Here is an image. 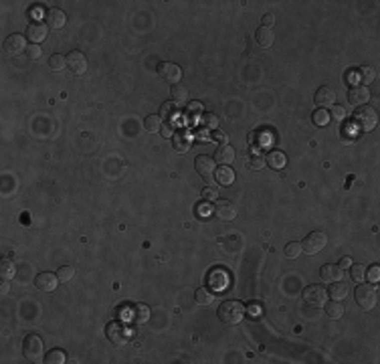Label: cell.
Instances as JSON below:
<instances>
[{
    "mask_svg": "<svg viewBox=\"0 0 380 364\" xmlns=\"http://www.w3.org/2000/svg\"><path fill=\"white\" fill-rule=\"evenodd\" d=\"M162 136L164 138H174V134H176V126H174V122H166V124H162Z\"/></svg>",
    "mask_w": 380,
    "mask_h": 364,
    "instance_id": "46",
    "label": "cell"
},
{
    "mask_svg": "<svg viewBox=\"0 0 380 364\" xmlns=\"http://www.w3.org/2000/svg\"><path fill=\"white\" fill-rule=\"evenodd\" d=\"M208 285L212 291H222L229 285V275H226L224 269H212L208 273Z\"/></svg>",
    "mask_w": 380,
    "mask_h": 364,
    "instance_id": "14",
    "label": "cell"
},
{
    "mask_svg": "<svg viewBox=\"0 0 380 364\" xmlns=\"http://www.w3.org/2000/svg\"><path fill=\"white\" fill-rule=\"evenodd\" d=\"M45 362H47V364H65V362H67V356H65V352H63L61 348H55V350H51V352L45 354Z\"/></svg>",
    "mask_w": 380,
    "mask_h": 364,
    "instance_id": "32",
    "label": "cell"
},
{
    "mask_svg": "<svg viewBox=\"0 0 380 364\" xmlns=\"http://www.w3.org/2000/svg\"><path fill=\"white\" fill-rule=\"evenodd\" d=\"M65 67H67V57H63V55H53V57L49 59V69H51V71L61 73Z\"/></svg>",
    "mask_w": 380,
    "mask_h": 364,
    "instance_id": "34",
    "label": "cell"
},
{
    "mask_svg": "<svg viewBox=\"0 0 380 364\" xmlns=\"http://www.w3.org/2000/svg\"><path fill=\"white\" fill-rule=\"evenodd\" d=\"M0 294H2V296L8 294V279H2V285H0Z\"/></svg>",
    "mask_w": 380,
    "mask_h": 364,
    "instance_id": "54",
    "label": "cell"
},
{
    "mask_svg": "<svg viewBox=\"0 0 380 364\" xmlns=\"http://www.w3.org/2000/svg\"><path fill=\"white\" fill-rule=\"evenodd\" d=\"M47 26L49 28H55V30H59V28H63L65 26V22H67V16H65V12L61 10V8H51L49 12H47Z\"/></svg>",
    "mask_w": 380,
    "mask_h": 364,
    "instance_id": "20",
    "label": "cell"
},
{
    "mask_svg": "<svg viewBox=\"0 0 380 364\" xmlns=\"http://www.w3.org/2000/svg\"><path fill=\"white\" fill-rule=\"evenodd\" d=\"M330 118H336V122H342L346 118V109L342 105H332V116Z\"/></svg>",
    "mask_w": 380,
    "mask_h": 364,
    "instance_id": "45",
    "label": "cell"
},
{
    "mask_svg": "<svg viewBox=\"0 0 380 364\" xmlns=\"http://www.w3.org/2000/svg\"><path fill=\"white\" fill-rule=\"evenodd\" d=\"M338 267H340V269H350V267H352V259H350V257H344V259L340 261Z\"/></svg>",
    "mask_w": 380,
    "mask_h": 364,
    "instance_id": "52",
    "label": "cell"
},
{
    "mask_svg": "<svg viewBox=\"0 0 380 364\" xmlns=\"http://www.w3.org/2000/svg\"><path fill=\"white\" fill-rule=\"evenodd\" d=\"M303 302H306L308 306L312 308H320L328 302V291L322 287V285H308L306 289H303Z\"/></svg>",
    "mask_w": 380,
    "mask_h": 364,
    "instance_id": "6",
    "label": "cell"
},
{
    "mask_svg": "<svg viewBox=\"0 0 380 364\" xmlns=\"http://www.w3.org/2000/svg\"><path fill=\"white\" fill-rule=\"evenodd\" d=\"M105 334H107L109 342L118 344V346L126 344V342H128V338H130V334H128V328H126L124 324H120V322H113V324H109V326H107V330H105Z\"/></svg>",
    "mask_w": 380,
    "mask_h": 364,
    "instance_id": "9",
    "label": "cell"
},
{
    "mask_svg": "<svg viewBox=\"0 0 380 364\" xmlns=\"http://www.w3.org/2000/svg\"><path fill=\"white\" fill-rule=\"evenodd\" d=\"M324 312L330 320H340L344 316V306H342V302H338V300H332V302L324 304Z\"/></svg>",
    "mask_w": 380,
    "mask_h": 364,
    "instance_id": "25",
    "label": "cell"
},
{
    "mask_svg": "<svg viewBox=\"0 0 380 364\" xmlns=\"http://www.w3.org/2000/svg\"><path fill=\"white\" fill-rule=\"evenodd\" d=\"M312 118H314V124H316V126H322V128H324V126L330 124V114L326 112V109H322V107L318 109V112H314Z\"/></svg>",
    "mask_w": 380,
    "mask_h": 364,
    "instance_id": "40",
    "label": "cell"
},
{
    "mask_svg": "<svg viewBox=\"0 0 380 364\" xmlns=\"http://www.w3.org/2000/svg\"><path fill=\"white\" fill-rule=\"evenodd\" d=\"M132 310H134V312H130L128 318L134 320L136 324H144V322L150 320V308H148L146 304H138V306H134Z\"/></svg>",
    "mask_w": 380,
    "mask_h": 364,
    "instance_id": "26",
    "label": "cell"
},
{
    "mask_svg": "<svg viewBox=\"0 0 380 364\" xmlns=\"http://www.w3.org/2000/svg\"><path fill=\"white\" fill-rule=\"evenodd\" d=\"M67 67L75 73V75H83L87 71V59L81 51H71L67 55Z\"/></svg>",
    "mask_w": 380,
    "mask_h": 364,
    "instance_id": "12",
    "label": "cell"
},
{
    "mask_svg": "<svg viewBox=\"0 0 380 364\" xmlns=\"http://www.w3.org/2000/svg\"><path fill=\"white\" fill-rule=\"evenodd\" d=\"M235 160V150L231 148L229 144H224V146H218L216 152H214V162L220 164V166H226V164H231Z\"/></svg>",
    "mask_w": 380,
    "mask_h": 364,
    "instance_id": "19",
    "label": "cell"
},
{
    "mask_svg": "<svg viewBox=\"0 0 380 364\" xmlns=\"http://www.w3.org/2000/svg\"><path fill=\"white\" fill-rule=\"evenodd\" d=\"M176 116H178V105H176L174 101H166V103H162V107H160V118H166V120L174 122Z\"/></svg>",
    "mask_w": 380,
    "mask_h": 364,
    "instance_id": "29",
    "label": "cell"
},
{
    "mask_svg": "<svg viewBox=\"0 0 380 364\" xmlns=\"http://www.w3.org/2000/svg\"><path fill=\"white\" fill-rule=\"evenodd\" d=\"M255 39H257V45H259V47L269 49V47L275 43V32H273V28L261 26V28H257V32H255Z\"/></svg>",
    "mask_w": 380,
    "mask_h": 364,
    "instance_id": "18",
    "label": "cell"
},
{
    "mask_svg": "<svg viewBox=\"0 0 380 364\" xmlns=\"http://www.w3.org/2000/svg\"><path fill=\"white\" fill-rule=\"evenodd\" d=\"M214 164H216L214 158H210V156H206V154H200V156H196V160H194V168H196V172H198L204 180H210V178L214 176V170H216Z\"/></svg>",
    "mask_w": 380,
    "mask_h": 364,
    "instance_id": "11",
    "label": "cell"
},
{
    "mask_svg": "<svg viewBox=\"0 0 380 364\" xmlns=\"http://www.w3.org/2000/svg\"><path fill=\"white\" fill-rule=\"evenodd\" d=\"M170 97H172V101L176 103V105H184L186 101H188V91H186V87L184 85H172L170 87Z\"/></svg>",
    "mask_w": 380,
    "mask_h": 364,
    "instance_id": "28",
    "label": "cell"
},
{
    "mask_svg": "<svg viewBox=\"0 0 380 364\" xmlns=\"http://www.w3.org/2000/svg\"><path fill=\"white\" fill-rule=\"evenodd\" d=\"M202 126L206 130H214V128H218V118L214 114H202Z\"/></svg>",
    "mask_w": 380,
    "mask_h": 364,
    "instance_id": "41",
    "label": "cell"
},
{
    "mask_svg": "<svg viewBox=\"0 0 380 364\" xmlns=\"http://www.w3.org/2000/svg\"><path fill=\"white\" fill-rule=\"evenodd\" d=\"M326 245H328V235H326L324 231H314V233H310L306 239H303L301 251L308 253V255H316V253H320Z\"/></svg>",
    "mask_w": 380,
    "mask_h": 364,
    "instance_id": "5",
    "label": "cell"
},
{
    "mask_svg": "<svg viewBox=\"0 0 380 364\" xmlns=\"http://www.w3.org/2000/svg\"><path fill=\"white\" fill-rule=\"evenodd\" d=\"M320 275H322V279H324V281L332 283V281L342 279V269H340V267H336V265H330V263H328V265H324V267H322Z\"/></svg>",
    "mask_w": 380,
    "mask_h": 364,
    "instance_id": "27",
    "label": "cell"
},
{
    "mask_svg": "<svg viewBox=\"0 0 380 364\" xmlns=\"http://www.w3.org/2000/svg\"><path fill=\"white\" fill-rule=\"evenodd\" d=\"M158 75H160L164 81H168V83L176 85V83L180 81V77H182V71H180V67H178L176 63L164 61V63H160V65H158Z\"/></svg>",
    "mask_w": 380,
    "mask_h": 364,
    "instance_id": "8",
    "label": "cell"
},
{
    "mask_svg": "<svg viewBox=\"0 0 380 364\" xmlns=\"http://www.w3.org/2000/svg\"><path fill=\"white\" fill-rule=\"evenodd\" d=\"M273 24H275V16H273V14H265V16H263V26L273 28Z\"/></svg>",
    "mask_w": 380,
    "mask_h": 364,
    "instance_id": "51",
    "label": "cell"
},
{
    "mask_svg": "<svg viewBox=\"0 0 380 364\" xmlns=\"http://www.w3.org/2000/svg\"><path fill=\"white\" fill-rule=\"evenodd\" d=\"M57 277H59L61 283H67V281H71V279L75 277V269H73L71 265H63V267H59Z\"/></svg>",
    "mask_w": 380,
    "mask_h": 364,
    "instance_id": "38",
    "label": "cell"
},
{
    "mask_svg": "<svg viewBox=\"0 0 380 364\" xmlns=\"http://www.w3.org/2000/svg\"><path fill=\"white\" fill-rule=\"evenodd\" d=\"M220 146H224V144H229V134H224V132H216L214 136H212Z\"/></svg>",
    "mask_w": 380,
    "mask_h": 364,
    "instance_id": "50",
    "label": "cell"
},
{
    "mask_svg": "<svg viewBox=\"0 0 380 364\" xmlns=\"http://www.w3.org/2000/svg\"><path fill=\"white\" fill-rule=\"evenodd\" d=\"M196 212H198V216H200V218H206V216H210L212 208L208 206V200H204L202 204H198V206H196Z\"/></svg>",
    "mask_w": 380,
    "mask_h": 364,
    "instance_id": "47",
    "label": "cell"
},
{
    "mask_svg": "<svg viewBox=\"0 0 380 364\" xmlns=\"http://www.w3.org/2000/svg\"><path fill=\"white\" fill-rule=\"evenodd\" d=\"M328 296L332 298V300H338V302H342L346 296H348V285L344 283V281H332L330 283V289H328Z\"/></svg>",
    "mask_w": 380,
    "mask_h": 364,
    "instance_id": "22",
    "label": "cell"
},
{
    "mask_svg": "<svg viewBox=\"0 0 380 364\" xmlns=\"http://www.w3.org/2000/svg\"><path fill=\"white\" fill-rule=\"evenodd\" d=\"M194 300H196V304H200V306H208V304H212L214 296H212V291H210V289H206V287H198V289H196V294H194Z\"/></svg>",
    "mask_w": 380,
    "mask_h": 364,
    "instance_id": "31",
    "label": "cell"
},
{
    "mask_svg": "<svg viewBox=\"0 0 380 364\" xmlns=\"http://www.w3.org/2000/svg\"><path fill=\"white\" fill-rule=\"evenodd\" d=\"M22 354L26 360L30 362H45V344L36 334H28L24 338V346H22Z\"/></svg>",
    "mask_w": 380,
    "mask_h": 364,
    "instance_id": "2",
    "label": "cell"
},
{
    "mask_svg": "<svg viewBox=\"0 0 380 364\" xmlns=\"http://www.w3.org/2000/svg\"><path fill=\"white\" fill-rule=\"evenodd\" d=\"M316 103L322 109H326L330 105H336V91L332 87H320L318 93H316Z\"/></svg>",
    "mask_w": 380,
    "mask_h": 364,
    "instance_id": "17",
    "label": "cell"
},
{
    "mask_svg": "<svg viewBox=\"0 0 380 364\" xmlns=\"http://www.w3.org/2000/svg\"><path fill=\"white\" fill-rule=\"evenodd\" d=\"M4 53L8 57H16L20 53H26V36L22 34H16L12 32L10 36H6V41H4Z\"/></svg>",
    "mask_w": 380,
    "mask_h": 364,
    "instance_id": "7",
    "label": "cell"
},
{
    "mask_svg": "<svg viewBox=\"0 0 380 364\" xmlns=\"http://www.w3.org/2000/svg\"><path fill=\"white\" fill-rule=\"evenodd\" d=\"M196 138H198V140H210L208 130H206V128H204V130H198V132H196Z\"/></svg>",
    "mask_w": 380,
    "mask_h": 364,
    "instance_id": "53",
    "label": "cell"
},
{
    "mask_svg": "<svg viewBox=\"0 0 380 364\" xmlns=\"http://www.w3.org/2000/svg\"><path fill=\"white\" fill-rule=\"evenodd\" d=\"M188 116H190V118H196V116L202 118V105L196 103V101H190V105H188Z\"/></svg>",
    "mask_w": 380,
    "mask_h": 364,
    "instance_id": "43",
    "label": "cell"
},
{
    "mask_svg": "<svg viewBox=\"0 0 380 364\" xmlns=\"http://www.w3.org/2000/svg\"><path fill=\"white\" fill-rule=\"evenodd\" d=\"M245 316H249V318H253V320L261 318V316H263V306H261L259 302H251V304L245 308Z\"/></svg>",
    "mask_w": 380,
    "mask_h": 364,
    "instance_id": "39",
    "label": "cell"
},
{
    "mask_svg": "<svg viewBox=\"0 0 380 364\" xmlns=\"http://www.w3.org/2000/svg\"><path fill=\"white\" fill-rule=\"evenodd\" d=\"M202 198L204 200H216L218 198V188L216 186H204L202 188Z\"/></svg>",
    "mask_w": 380,
    "mask_h": 364,
    "instance_id": "42",
    "label": "cell"
},
{
    "mask_svg": "<svg viewBox=\"0 0 380 364\" xmlns=\"http://www.w3.org/2000/svg\"><path fill=\"white\" fill-rule=\"evenodd\" d=\"M265 164H267L269 168L281 170V168H285L287 158H285V154H283V152H279V150H271V152L267 154V158H265Z\"/></svg>",
    "mask_w": 380,
    "mask_h": 364,
    "instance_id": "24",
    "label": "cell"
},
{
    "mask_svg": "<svg viewBox=\"0 0 380 364\" xmlns=\"http://www.w3.org/2000/svg\"><path fill=\"white\" fill-rule=\"evenodd\" d=\"M350 277H352V281L362 283V281H364V277H366V267H364L362 263L352 265V267H350Z\"/></svg>",
    "mask_w": 380,
    "mask_h": 364,
    "instance_id": "37",
    "label": "cell"
},
{
    "mask_svg": "<svg viewBox=\"0 0 380 364\" xmlns=\"http://www.w3.org/2000/svg\"><path fill=\"white\" fill-rule=\"evenodd\" d=\"M354 298H356V304L362 308V310H372L374 306H376V302H378V291H376V287L374 285H370V283H360L358 287H356V291H354Z\"/></svg>",
    "mask_w": 380,
    "mask_h": 364,
    "instance_id": "4",
    "label": "cell"
},
{
    "mask_svg": "<svg viewBox=\"0 0 380 364\" xmlns=\"http://www.w3.org/2000/svg\"><path fill=\"white\" fill-rule=\"evenodd\" d=\"M14 273H16V267H14V263L10 259H2V261H0V277H2V279H12Z\"/></svg>",
    "mask_w": 380,
    "mask_h": 364,
    "instance_id": "33",
    "label": "cell"
},
{
    "mask_svg": "<svg viewBox=\"0 0 380 364\" xmlns=\"http://www.w3.org/2000/svg\"><path fill=\"white\" fill-rule=\"evenodd\" d=\"M26 55H28V59H32V61H36V59H39L41 55H43V51H41V47L39 45H28L26 47Z\"/></svg>",
    "mask_w": 380,
    "mask_h": 364,
    "instance_id": "44",
    "label": "cell"
},
{
    "mask_svg": "<svg viewBox=\"0 0 380 364\" xmlns=\"http://www.w3.org/2000/svg\"><path fill=\"white\" fill-rule=\"evenodd\" d=\"M348 99H350L352 105H358V107L360 105H368V101H370V89L364 87V85H356V87L350 89Z\"/></svg>",
    "mask_w": 380,
    "mask_h": 364,
    "instance_id": "15",
    "label": "cell"
},
{
    "mask_svg": "<svg viewBox=\"0 0 380 364\" xmlns=\"http://www.w3.org/2000/svg\"><path fill=\"white\" fill-rule=\"evenodd\" d=\"M366 273H368V281L370 283H378V279H380V267L378 265H372Z\"/></svg>",
    "mask_w": 380,
    "mask_h": 364,
    "instance_id": "48",
    "label": "cell"
},
{
    "mask_svg": "<svg viewBox=\"0 0 380 364\" xmlns=\"http://www.w3.org/2000/svg\"><path fill=\"white\" fill-rule=\"evenodd\" d=\"M249 168L251 170H261V168H265V158H253L251 162H249Z\"/></svg>",
    "mask_w": 380,
    "mask_h": 364,
    "instance_id": "49",
    "label": "cell"
},
{
    "mask_svg": "<svg viewBox=\"0 0 380 364\" xmlns=\"http://www.w3.org/2000/svg\"><path fill=\"white\" fill-rule=\"evenodd\" d=\"M214 214L218 218H222V221H233V218L237 216V206L235 202L231 200H216L214 204Z\"/></svg>",
    "mask_w": 380,
    "mask_h": 364,
    "instance_id": "13",
    "label": "cell"
},
{
    "mask_svg": "<svg viewBox=\"0 0 380 364\" xmlns=\"http://www.w3.org/2000/svg\"><path fill=\"white\" fill-rule=\"evenodd\" d=\"M356 79H358V85H368L372 79H374V69H370V67H360L358 71H356Z\"/></svg>",
    "mask_w": 380,
    "mask_h": 364,
    "instance_id": "30",
    "label": "cell"
},
{
    "mask_svg": "<svg viewBox=\"0 0 380 364\" xmlns=\"http://www.w3.org/2000/svg\"><path fill=\"white\" fill-rule=\"evenodd\" d=\"M144 128L148 132H160L162 130V118L160 116H148L144 122Z\"/></svg>",
    "mask_w": 380,
    "mask_h": 364,
    "instance_id": "35",
    "label": "cell"
},
{
    "mask_svg": "<svg viewBox=\"0 0 380 364\" xmlns=\"http://www.w3.org/2000/svg\"><path fill=\"white\" fill-rule=\"evenodd\" d=\"M47 34H49V26H47L45 22L32 20V22L26 26V34H24V36H28V41H32L34 45H39L41 41L47 39Z\"/></svg>",
    "mask_w": 380,
    "mask_h": 364,
    "instance_id": "10",
    "label": "cell"
},
{
    "mask_svg": "<svg viewBox=\"0 0 380 364\" xmlns=\"http://www.w3.org/2000/svg\"><path fill=\"white\" fill-rule=\"evenodd\" d=\"M190 144H192V134L188 132H176L174 134V150L178 154H184L190 150Z\"/></svg>",
    "mask_w": 380,
    "mask_h": 364,
    "instance_id": "21",
    "label": "cell"
},
{
    "mask_svg": "<svg viewBox=\"0 0 380 364\" xmlns=\"http://www.w3.org/2000/svg\"><path fill=\"white\" fill-rule=\"evenodd\" d=\"M214 178H216L218 184H222V186H231L233 182H235V172H233L229 166H220V168L214 170Z\"/></svg>",
    "mask_w": 380,
    "mask_h": 364,
    "instance_id": "23",
    "label": "cell"
},
{
    "mask_svg": "<svg viewBox=\"0 0 380 364\" xmlns=\"http://www.w3.org/2000/svg\"><path fill=\"white\" fill-rule=\"evenodd\" d=\"M283 253H285L287 259H297L299 255L303 253V251H301V243H295V241H293V243H287L285 249H283Z\"/></svg>",
    "mask_w": 380,
    "mask_h": 364,
    "instance_id": "36",
    "label": "cell"
},
{
    "mask_svg": "<svg viewBox=\"0 0 380 364\" xmlns=\"http://www.w3.org/2000/svg\"><path fill=\"white\" fill-rule=\"evenodd\" d=\"M34 283H36V287H39L41 291H53V289L57 287V283H59V277H57V273H49V271H45V273H39V275H36Z\"/></svg>",
    "mask_w": 380,
    "mask_h": 364,
    "instance_id": "16",
    "label": "cell"
},
{
    "mask_svg": "<svg viewBox=\"0 0 380 364\" xmlns=\"http://www.w3.org/2000/svg\"><path fill=\"white\" fill-rule=\"evenodd\" d=\"M243 318H245V306L241 302L229 300V302H222V306L218 308V320L222 324L235 326V324H241Z\"/></svg>",
    "mask_w": 380,
    "mask_h": 364,
    "instance_id": "1",
    "label": "cell"
},
{
    "mask_svg": "<svg viewBox=\"0 0 380 364\" xmlns=\"http://www.w3.org/2000/svg\"><path fill=\"white\" fill-rule=\"evenodd\" d=\"M378 118H376V112L370 107V105H360L354 116H352V124L358 132H370L374 126H376Z\"/></svg>",
    "mask_w": 380,
    "mask_h": 364,
    "instance_id": "3",
    "label": "cell"
}]
</instances>
